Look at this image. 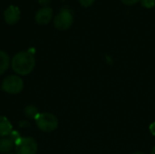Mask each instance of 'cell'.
I'll return each mask as SVG.
<instances>
[{
	"label": "cell",
	"instance_id": "cell-1",
	"mask_svg": "<svg viewBox=\"0 0 155 154\" xmlns=\"http://www.w3.org/2000/svg\"><path fill=\"white\" fill-rule=\"evenodd\" d=\"M11 65L16 74L20 75H26L34 70L35 65L34 54L29 51L19 52L13 57Z\"/></svg>",
	"mask_w": 155,
	"mask_h": 154
},
{
	"label": "cell",
	"instance_id": "cell-2",
	"mask_svg": "<svg viewBox=\"0 0 155 154\" xmlns=\"http://www.w3.org/2000/svg\"><path fill=\"white\" fill-rule=\"evenodd\" d=\"M37 127L45 133L54 131L58 126V120L57 118L49 113H39V115L35 119Z\"/></svg>",
	"mask_w": 155,
	"mask_h": 154
},
{
	"label": "cell",
	"instance_id": "cell-3",
	"mask_svg": "<svg viewBox=\"0 0 155 154\" xmlns=\"http://www.w3.org/2000/svg\"><path fill=\"white\" fill-rule=\"evenodd\" d=\"M17 154H35L37 143L31 137H21L15 144Z\"/></svg>",
	"mask_w": 155,
	"mask_h": 154
},
{
	"label": "cell",
	"instance_id": "cell-4",
	"mask_svg": "<svg viewBox=\"0 0 155 154\" xmlns=\"http://www.w3.org/2000/svg\"><path fill=\"white\" fill-rule=\"evenodd\" d=\"M23 88V80L17 75H9L2 83V89L11 94H16L20 93Z\"/></svg>",
	"mask_w": 155,
	"mask_h": 154
},
{
	"label": "cell",
	"instance_id": "cell-5",
	"mask_svg": "<svg viewBox=\"0 0 155 154\" xmlns=\"http://www.w3.org/2000/svg\"><path fill=\"white\" fill-rule=\"evenodd\" d=\"M74 17L68 9H62L54 17V25L59 30H66L73 25Z\"/></svg>",
	"mask_w": 155,
	"mask_h": 154
},
{
	"label": "cell",
	"instance_id": "cell-6",
	"mask_svg": "<svg viewBox=\"0 0 155 154\" xmlns=\"http://www.w3.org/2000/svg\"><path fill=\"white\" fill-rule=\"evenodd\" d=\"M5 21L8 25H14L20 19V10L17 6L10 5L4 13Z\"/></svg>",
	"mask_w": 155,
	"mask_h": 154
},
{
	"label": "cell",
	"instance_id": "cell-7",
	"mask_svg": "<svg viewBox=\"0 0 155 154\" xmlns=\"http://www.w3.org/2000/svg\"><path fill=\"white\" fill-rule=\"evenodd\" d=\"M53 16V9L49 6L42 7L35 15V21L39 25H47Z\"/></svg>",
	"mask_w": 155,
	"mask_h": 154
},
{
	"label": "cell",
	"instance_id": "cell-8",
	"mask_svg": "<svg viewBox=\"0 0 155 154\" xmlns=\"http://www.w3.org/2000/svg\"><path fill=\"white\" fill-rule=\"evenodd\" d=\"M12 132V124L5 116H0V136L5 137Z\"/></svg>",
	"mask_w": 155,
	"mask_h": 154
},
{
	"label": "cell",
	"instance_id": "cell-9",
	"mask_svg": "<svg viewBox=\"0 0 155 154\" xmlns=\"http://www.w3.org/2000/svg\"><path fill=\"white\" fill-rule=\"evenodd\" d=\"M15 146L14 142L6 137H3L0 139V152L1 153H8Z\"/></svg>",
	"mask_w": 155,
	"mask_h": 154
},
{
	"label": "cell",
	"instance_id": "cell-10",
	"mask_svg": "<svg viewBox=\"0 0 155 154\" xmlns=\"http://www.w3.org/2000/svg\"><path fill=\"white\" fill-rule=\"evenodd\" d=\"M10 60L9 56L3 51L0 50V75L3 74L9 67Z\"/></svg>",
	"mask_w": 155,
	"mask_h": 154
},
{
	"label": "cell",
	"instance_id": "cell-11",
	"mask_svg": "<svg viewBox=\"0 0 155 154\" xmlns=\"http://www.w3.org/2000/svg\"><path fill=\"white\" fill-rule=\"evenodd\" d=\"M25 115L30 117V118H35L36 119V117L39 115V113H38V110L35 107V106H27L25 110Z\"/></svg>",
	"mask_w": 155,
	"mask_h": 154
},
{
	"label": "cell",
	"instance_id": "cell-12",
	"mask_svg": "<svg viewBox=\"0 0 155 154\" xmlns=\"http://www.w3.org/2000/svg\"><path fill=\"white\" fill-rule=\"evenodd\" d=\"M140 2L142 6L145 8H153L155 6V0H141Z\"/></svg>",
	"mask_w": 155,
	"mask_h": 154
},
{
	"label": "cell",
	"instance_id": "cell-13",
	"mask_svg": "<svg viewBox=\"0 0 155 154\" xmlns=\"http://www.w3.org/2000/svg\"><path fill=\"white\" fill-rule=\"evenodd\" d=\"M8 138L11 139V140L14 142V143L15 144V143L21 138V136H20V134H19L16 131H12V132L10 133V134L8 135Z\"/></svg>",
	"mask_w": 155,
	"mask_h": 154
},
{
	"label": "cell",
	"instance_id": "cell-14",
	"mask_svg": "<svg viewBox=\"0 0 155 154\" xmlns=\"http://www.w3.org/2000/svg\"><path fill=\"white\" fill-rule=\"evenodd\" d=\"M94 1L95 0H79V3L84 7H89L94 3Z\"/></svg>",
	"mask_w": 155,
	"mask_h": 154
},
{
	"label": "cell",
	"instance_id": "cell-15",
	"mask_svg": "<svg viewBox=\"0 0 155 154\" xmlns=\"http://www.w3.org/2000/svg\"><path fill=\"white\" fill-rule=\"evenodd\" d=\"M141 0H122V2L126 5H134L135 4H137L138 2H140Z\"/></svg>",
	"mask_w": 155,
	"mask_h": 154
},
{
	"label": "cell",
	"instance_id": "cell-16",
	"mask_svg": "<svg viewBox=\"0 0 155 154\" xmlns=\"http://www.w3.org/2000/svg\"><path fill=\"white\" fill-rule=\"evenodd\" d=\"M51 0H39V3L41 5H43V7H46L49 4H50Z\"/></svg>",
	"mask_w": 155,
	"mask_h": 154
},
{
	"label": "cell",
	"instance_id": "cell-17",
	"mask_svg": "<svg viewBox=\"0 0 155 154\" xmlns=\"http://www.w3.org/2000/svg\"><path fill=\"white\" fill-rule=\"evenodd\" d=\"M150 131H151L152 134L155 135V122L154 123H153L150 125Z\"/></svg>",
	"mask_w": 155,
	"mask_h": 154
},
{
	"label": "cell",
	"instance_id": "cell-18",
	"mask_svg": "<svg viewBox=\"0 0 155 154\" xmlns=\"http://www.w3.org/2000/svg\"><path fill=\"white\" fill-rule=\"evenodd\" d=\"M151 154H155V146L153 147V151H152V153Z\"/></svg>",
	"mask_w": 155,
	"mask_h": 154
},
{
	"label": "cell",
	"instance_id": "cell-19",
	"mask_svg": "<svg viewBox=\"0 0 155 154\" xmlns=\"http://www.w3.org/2000/svg\"><path fill=\"white\" fill-rule=\"evenodd\" d=\"M133 154H144L143 152H135V153H133Z\"/></svg>",
	"mask_w": 155,
	"mask_h": 154
},
{
	"label": "cell",
	"instance_id": "cell-20",
	"mask_svg": "<svg viewBox=\"0 0 155 154\" xmlns=\"http://www.w3.org/2000/svg\"><path fill=\"white\" fill-rule=\"evenodd\" d=\"M7 154H13V153H7Z\"/></svg>",
	"mask_w": 155,
	"mask_h": 154
}]
</instances>
